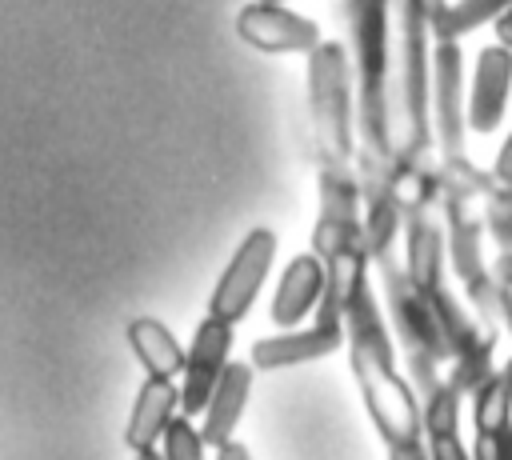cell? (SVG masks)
I'll return each instance as SVG.
<instances>
[{
	"mask_svg": "<svg viewBox=\"0 0 512 460\" xmlns=\"http://www.w3.org/2000/svg\"><path fill=\"white\" fill-rule=\"evenodd\" d=\"M344 348L380 444L392 456H428L420 396L396 364V340L388 332V316L372 288V272L352 284V296L344 304Z\"/></svg>",
	"mask_w": 512,
	"mask_h": 460,
	"instance_id": "obj_1",
	"label": "cell"
},
{
	"mask_svg": "<svg viewBox=\"0 0 512 460\" xmlns=\"http://www.w3.org/2000/svg\"><path fill=\"white\" fill-rule=\"evenodd\" d=\"M308 132L316 180H360L356 140V76L340 40H320L308 52Z\"/></svg>",
	"mask_w": 512,
	"mask_h": 460,
	"instance_id": "obj_2",
	"label": "cell"
},
{
	"mask_svg": "<svg viewBox=\"0 0 512 460\" xmlns=\"http://www.w3.org/2000/svg\"><path fill=\"white\" fill-rule=\"evenodd\" d=\"M276 248H280V240H276L272 228H264V224L248 228L240 236V244L232 248L224 272L212 284L208 312L220 316V320H228V324H240L252 312V304H256V296H260V288H264V280L272 272Z\"/></svg>",
	"mask_w": 512,
	"mask_h": 460,
	"instance_id": "obj_3",
	"label": "cell"
},
{
	"mask_svg": "<svg viewBox=\"0 0 512 460\" xmlns=\"http://www.w3.org/2000/svg\"><path fill=\"white\" fill-rule=\"evenodd\" d=\"M236 36L264 56H308L324 40L312 16L276 0H248L236 12Z\"/></svg>",
	"mask_w": 512,
	"mask_h": 460,
	"instance_id": "obj_4",
	"label": "cell"
},
{
	"mask_svg": "<svg viewBox=\"0 0 512 460\" xmlns=\"http://www.w3.org/2000/svg\"><path fill=\"white\" fill-rule=\"evenodd\" d=\"M508 96H512V48L492 40L476 52L472 72L464 76V116H468V132L476 136H492L504 124L508 112Z\"/></svg>",
	"mask_w": 512,
	"mask_h": 460,
	"instance_id": "obj_5",
	"label": "cell"
},
{
	"mask_svg": "<svg viewBox=\"0 0 512 460\" xmlns=\"http://www.w3.org/2000/svg\"><path fill=\"white\" fill-rule=\"evenodd\" d=\"M236 324L220 320V316H204L192 332V344L184 352V372H180V412L200 416L224 364L232 360V344H236Z\"/></svg>",
	"mask_w": 512,
	"mask_h": 460,
	"instance_id": "obj_6",
	"label": "cell"
},
{
	"mask_svg": "<svg viewBox=\"0 0 512 460\" xmlns=\"http://www.w3.org/2000/svg\"><path fill=\"white\" fill-rule=\"evenodd\" d=\"M344 348V324H312V328H280L276 336H264L252 344L248 364L256 372H280L296 364H312Z\"/></svg>",
	"mask_w": 512,
	"mask_h": 460,
	"instance_id": "obj_7",
	"label": "cell"
},
{
	"mask_svg": "<svg viewBox=\"0 0 512 460\" xmlns=\"http://www.w3.org/2000/svg\"><path fill=\"white\" fill-rule=\"evenodd\" d=\"M472 428H476V456H508L512 440V360L496 364L480 388L472 392Z\"/></svg>",
	"mask_w": 512,
	"mask_h": 460,
	"instance_id": "obj_8",
	"label": "cell"
},
{
	"mask_svg": "<svg viewBox=\"0 0 512 460\" xmlns=\"http://www.w3.org/2000/svg\"><path fill=\"white\" fill-rule=\"evenodd\" d=\"M324 284H328V268L316 252H300L288 260V268L280 272L276 280V292H272V304H268V316L276 328H296L304 316L316 312L320 296H324Z\"/></svg>",
	"mask_w": 512,
	"mask_h": 460,
	"instance_id": "obj_9",
	"label": "cell"
},
{
	"mask_svg": "<svg viewBox=\"0 0 512 460\" xmlns=\"http://www.w3.org/2000/svg\"><path fill=\"white\" fill-rule=\"evenodd\" d=\"M176 412H180V384L168 376H144V384L132 400V412H128L124 444L136 456H156V444Z\"/></svg>",
	"mask_w": 512,
	"mask_h": 460,
	"instance_id": "obj_10",
	"label": "cell"
},
{
	"mask_svg": "<svg viewBox=\"0 0 512 460\" xmlns=\"http://www.w3.org/2000/svg\"><path fill=\"white\" fill-rule=\"evenodd\" d=\"M420 412H424V448L436 460H464V436H460V412H464V392L456 388V380L444 372L424 396H420Z\"/></svg>",
	"mask_w": 512,
	"mask_h": 460,
	"instance_id": "obj_11",
	"label": "cell"
},
{
	"mask_svg": "<svg viewBox=\"0 0 512 460\" xmlns=\"http://www.w3.org/2000/svg\"><path fill=\"white\" fill-rule=\"evenodd\" d=\"M252 364L248 360H228L204 412H200V432L208 440V448H220L228 436H236V424L248 408V396H252Z\"/></svg>",
	"mask_w": 512,
	"mask_h": 460,
	"instance_id": "obj_12",
	"label": "cell"
},
{
	"mask_svg": "<svg viewBox=\"0 0 512 460\" xmlns=\"http://www.w3.org/2000/svg\"><path fill=\"white\" fill-rule=\"evenodd\" d=\"M128 344L144 368V376H168L176 380L184 372V348L172 336V328L156 316H136L128 320Z\"/></svg>",
	"mask_w": 512,
	"mask_h": 460,
	"instance_id": "obj_13",
	"label": "cell"
},
{
	"mask_svg": "<svg viewBox=\"0 0 512 460\" xmlns=\"http://www.w3.org/2000/svg\"><path fill=\"white\" fill-rule=\"evenodd\" d=\"M512 0H448L440 20L432 24V40H464L480 24H492Z\"/></svg>",
	"mask_w": 512,
	"mask_h": 460,
	"instance_id": "obj_14",
	"label": "cell"
},
{
	"mask_svg": "<svg viewBox=\"0 0 512 460\" xmlns=\"http://www.w3.org/2000/svg\"><path fill=\"white\" fill-rule=\"evenodd\" d=\"M480 212H484V232L496 240V248H512V184H500L492 176V184L480 196Z\"/></svg>",
	"mask_w": 512,
	"mask_h": 460,
	"instance_id": "obj_15",
	"label": "cell"
},
{
	"mask_svg": "<svg viewBox=\"0 0 512 460\" xmlns=\"http://www.w3.org/2000/svg\"><path fill=\"white\" fill-rule=\"evenodd\" d=\"M160 444H164V456H168V460H200V456L208 452V440H204L200 424H192L188 412H176V416L168 420Z\"/></svg>",
	"mask_w": 512,
	"mask_h": 460,
	"instance_id": "obj_16",
	"label": "cell"
},
{
	"mask_svg": "<svg viewBox=\"0 0 512 460\" xmlns=\"http://www.w3.org/2000/svg\"><path fill=\"white\" fill-rule=\"evenodd\" d=\"M500 184H512V132L500 140V148H496V156H492V168H488Z\"/></svg>",
	"mask_w": 512,
	"mask_h": 460,
	"instance_id": "obj_17",
	"label": "cell"
},
{
	"mask_svg": "<svg viewBox=\"0 0 512 460\" xmlns=\"http://www.w3.org/2000/svg\"><path fill=\"white\" fill-rule=\"evenodd\" d=\"M496 324L512 336V288L508 284H496Z\"/></svg>",
	"mask_w": 512,
	"mask_h": 460,
	"instance_id": "obj_18",
	"label": "cell"
},
{
	"mask_svg": "<svg viewBox=\"0 0 512 460\" xmlns=\"http://www.w3.org/2000/svg\"><path fill=\"white\" fill-rule=\"evenodd\" d=\"M492 276H496V284L512 288V248H500V256L492 260Z\"/></svg>",
	"mask_w": 512,
	"mask_h": 460,
	"instance_id": "obj_19",
	"label": "cell"
},
{
	"mask_svg": "<svg viewBox=\"0 0 512 460\" xmlns=\"http://www.w3.org/2000/svg\"><path fill=\"white\" fill-rule=\"evenodd\" d=\"M492 32H496V40H500V44H508V48H512V4L492 20Z\"/></svg>",
	"mask_w": 512,
	"mask_h": 460,
	"instance_id": "obj_20",
	"label": "cell"
},
{
	"mask_svg": "<svg viewBox=\"0 0 512 460\" xmlns=\"http://www.w3.org/2000/svg\"><path fill=\"white\" fill-rule=\"evenodd\" d=\"M424 4V12H428V24H436L440 20V12L448 8V0H420Z\"/></svg>",
	"mask_w": 512,
	"mask_h": 460,
	"instance_id": "obj_21",
	"label": "cell"
},
{
	"mask_svg": "<svg viewBox=\"0 0 512 460\" xmlns=\"http://www.w3.org/2000/svg\"><path fill=\"white\" fill-rule=\"evenodd\" d=\"M508 456H512V440H508Z\"/></svg>",
	"mask_w": 512,
	"mask_h": 460,
	"instance_id": "obj_22",
	"label": "cell"
},
{
	"mask_svg": "<svg viewBox=\"0 0 512 460\" xmlns=\"http://www.w3.org/2000/svg\"><path fill=\"white\" fill-rule=\"evenodd\" d=\"M276 4H292V0H276Z\"/></svg>",
	"mask_w": 512,
	"mask_h": 460,
	"instance_id": "obj_23",
	"label": "cell"
}]
</instances>
